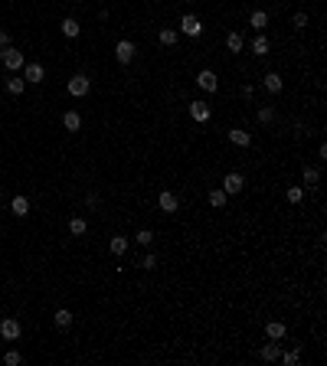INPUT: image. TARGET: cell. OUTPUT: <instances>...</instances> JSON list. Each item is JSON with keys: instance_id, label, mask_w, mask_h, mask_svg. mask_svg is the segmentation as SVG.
<instances>
[{"instance_id": "6da1fadb", "label": "cell", "mask_w": 327, "mask_h": 366, "mask_svg": "<svg viewBox=\"0 0 327 366\" xmlns=\"http://www.w3.org/2000/svg\"><path fill=\"white\" fill-rule=\"evenodd\" d=\"M0 59H3V65H7L10 72L23 69V53H20V49H13V46H3V53H0Z\"/></svg>"}, {"instance_id": "7a4b0ae2", "label": "cell", "mask_w": 327, "mask_h": 366, "mask_svg": "<svg viewBox=\"0 0 327 366\" xmlns=\"http://www.w3.org/2000/svg\"><path fill=\"white\" fill-rule=\"evenodd\" d=\"M65 88H69V95H72V98H82V95H88L92 82H88V76H72Z\"/></svg>"}, {"instance_id": "3957f363", "label": "cell", "mask_w": 327, "mask_h": 366, "mask_svg": "<svg viewBox=\"0 0 327 366\" xmlns=\"http://www.w3.org/2000/svg\"><path fill=\"white\" fill-rule=\"evenodd\" d=\"M134 53H138V49H134V43H131V40H121V43H115V59H118L121 65H128L131 59H134Z\"/></svg>"}, {"instance_id": "277c9868", "label": "cell", "mask_w": 327, "mask_h": 366, "mask_svg": "<svg viewBox=\"0 0 327 366\" xmlns=\"http://www.w3.org/2000/svg\"><path fill=\"white\" fill-rule=\"evenodd\" d=\"M196 85L203 88V92H216V88H219V79H216V72H213V69H203V72L196 76Z\"/></svg>"}, {"instance_id": "5b68a950", "label": "cell", "mask_w": 327, "mask_h": 366, "mask_svg": "<svg viewBox=\"0 0 327 366\" xmlns=\"http://www.w3.org/2000/svg\"><path fill=\"white\" fill-rule=\"evenodd\" d=\"M209 115H213V111H209V105H206V102H190V118H193V121L206 124V121H209Z\"/></svg>"}, {"instance_id": "8992f818", "label": "cell", "mask_w": 327, "mask_h": 366, "mask_svg": "<svg viewBox=\"0 0 327 366\" xmlns=\"http://www.w3.org/2000/svg\"><path fill=\"white\" fill-rule=\"evenodd\" d=\"M242 186H245V180H242V173H226V180H223V193H239Z\"/></svg>"}, {"instance_id": "52a82bcc", "label": "cell", "mask_w": 327, "mask_h": 366, "mask_svg": "<svg viewBox=\"0 0 327 366\" xmlns=\"http://www.w3.org/2000/svg\"><path fill=\"white\" fill-rule=\"evenodd\" d=\"M180 30H184V33H186V36H200V33H203V23L196 20L193 13H186L184 20H180Z\"/></svg>"}, {"instance_id": "ba28073f", "label": "cell", "mask_w": 327, "mask_h": 366, "mask_svg": "<svg viewBox=\"0 0 327 366\" xmlns=\"http://www.w3.org/2000/svg\"><path fill=\"white\" fill-rule=\"evenodd\" d=\"M43 76H46V69H43L40 62L23 65V79H26V82H33V85H36V82H43Z\"/></svg>"}, {"instance_id": "9c48e42d", "label": "cell", "mask_w": 327, "mask_h": 366, "mask_svg": "<svg viewBox=\"0 0 327 366\" xmlns=\"http://www.w3.org/2000/svg\"><path fill=\"white\" fill-rule=\"evenodd\" d=\"M0 334H3V340H17V337H20V321L7 317V321L0 324Z\"/></svg>"}, {"instance_id": "30bf717a", "label": "cell", "mask_w": 327, "mask_h": 366, "mask_svg": "<svg viewBox=\"0 0 327 366\" xmlns=\"http://www.w3.org/2000/svg\"><path fill=\"white\" fill-rule=\"evenodd\" d=\"M229 141H232L236 147H249L252 134H249V131H242V128H232V131H229Z\"/></svg>"}, {"instance_id": "8fae6325", "label": "cell", "mask_w": 327, "mask_h": 366, "mask_svg": "<svg viewBox=\"0 0 327 366\" xmlns=\"http://www.w3.org/2000/svg\"><path fill=\"white\" fill-rule=\"evenodd\" d=\"M157 203H161L164 213H177V193H170V190H164V193L157 196Z\"/></svg>"}, {"instance_id": "7c38bea8", "label": "cell", "mask_w": 327, "mask_h": 366, "mask_svg": "<svg viewBox=\"0 0 327 366\" xmlns=\"http://www.w3.org/2000/svg\"><path fill=\"white\" fill-rule=\"evenodd\" d=\"M10 213L23 219V216L30 213V200H26V196H13V200H10Z\"/></svg>"}, {"instance_id": "4fadbf2b", "label": "cell", "mask_w": 327, "mask_h": 366, "mask_svg": "<svg viewBox=\"0 0 327 366\" xmlns=\"http://www.w3.org/2000/svg\"><path fill=\"white\" fill-rule=\"evenodd\" d=\"M265 334H268V340H282V337L288 334V327H285L282 321H272L268 327H265Z\"/></svg>"}, {"instance_id": "5bb4252c", "label": "cell", "mask_w": 327, "mask_h": 366, "mask_svg": "<svg viewBox=\"0 0 327 366\" xmlns=\"http://www.w3.org/2000/svg\"><path fill=\"white\" fill-rule=\"evenodd\" d=\"M242 46H245L242 33H229V36H226V49H229V53H242Z\"/></svg>"}, {"instance_id": "9a60e30c", "label": "cell", "mask_w": 327, "mask_h": 366, "mask_svg": "<svg viewBox=\"0 0 327 366\" xmlns=\"http://www.w3.org/2000/svg\"><path fill=\"white\" fill-rule=\"evenodd\" d=\"M249 26H255V30H265V26H268V13H265V10H252Z\"/></svg>"}, {"instance_id": "2e32d148", "label": "cell", "mask_w": 327, "mask_h": 366, "mask_svg": "<svg viewBox=\"0 0 327 366\" xmlns=\"http://www.w3.org/2000/svg\"><path fill=\"white\" fill-rule=\"evenodd\" d=\"M85 229H88V223L82 216H72V219H69V232H72V236H85Z\"/></svg>"}, {"instance_id": "e0dca14e", "label": "cell", "mask_w": 327, "mask_h": 366, "mask_svg": "<svg viewBox=\"0 0 327 366\" xmlns=\"http://www.w3.org/2000/svg\"><path fill=\"white\" fill-rule=\"evenodd\" d=\"M108 248H111V255H124V252H128V239L124 236H115L108 242Z\"/></svg>"}, {"instance_id": "ac0fdd59", "label": "cell", "mask_w": 327, "mask_h": 366, "mask_svg": "<svg viewBox=\"0 0 327 366\" xmlns=\"http://www.w3.org/2000/svg\"><path fill=\"white\" fill-rule=\"evenodd\" d=\"M265 88H268L272 95H278V92H282V76H278V72H268V76H265Z\"/></svg>"}, {"instance_id": "d6986e66", "label": "cell", "mask_w": 327, "mask_h": 366, "mask_svg": "<svg viewBox=\"0 0 327 366\" xmlns=\"http://www.w3.org/2000/svg\"><path fill=\"white\" fill-rule=\"evenodd\" d=\"M62 124H65L69 131H79V128H82V118H79V111H65V115H62Z\"/></svg>"}, {"instance_id": "ffe728a7", "label": "cell", "mask_w": 327, "mask_h": 366, "mask_svg": "<svg viewBox=\"0 0 327 366\" xmlns=\"http://www.w3.org/2000/svg\"><path fill=\"white\" fill-rule=\"evenodd\" d=\"M278 353H282V350H278V340H272V344L262 346V360H268V363H272V360H278Z\"/></svg>"}, {"instance_id": "44dd1931", "label": "cell", "mask_w": 327, "mask_h": 366, "mask_svg": "<svg viewBox=\"0 0 327 366\" xmlns=\"http://www.w3.org/2000/svg\"><path fill=\"white\" fill-rule=\"evenodd\" d=\"M62 33L69 36V40H76L79 33H82V26H79V23L72 20V17H69V20H62Z\"/></svg>"}, {"instance_id": "7402d4cb", "label": "cell", "mask_w": 327, "mask_h": 366, "mask_svg": "<svg viewBox=\"0 0 327 366\" xmlns=\"http://www.w3.org/2000/svg\"><path fill=\"white\" fill-rule=\"evenodd\" d=\"M23 88H26V79H7V92L10 95H23Z\"/></svg>"}, {"instance_id": "603a6c76", "label": "cell", "mask_w": 327, "mask_h": 366, "mask_svg": "<svg viewBox=\"0 0 327 366\" xmlns=\"http://www.w3.org/2000/svg\"><path fill=\"white\" fill-rule=\"evenodd\" d=\"M252 53L265 56V53H268V40H265V36H255V40H252Z\"/></svg>"}, {"instance_id": "cb8c5ba5", "label": "cell", "mask_w": 327, "mask_h": 366, "mask_svg": "<svg viewBox=\"0 0 327 366\" xmlns=\"http://www.w3.org/2000/svg\"><path fill=\"white\" fill-rule=\"evenodd\" d=\"M209 206H213V209L226 206V193H223V190H213V193H209Z\"/></svg>"}, {"instance_id": "d4e9b609", "label": "cell", "mask_w": 327, "mask_h": 366, "mask_svg": "<svg viewBox=\"0 0 327 366\" xmlns=\"http://www.w3.org/2000/svg\"><path fill=\"white\" fill-rule=\"evenodd\" d=\"M56 324H59V327H69V324H72V311L59 307V311H56Z\"/></svg>"}, {"instance_id": "484cf974", "label": "cell", "mask_w": 327, "mask_h": 366, "mask_svg": "<svg viewBox=\"0 0 327 366\" xmlns=\"http://www.w3.org/2000/svg\"><path fill=\"white\" fill-rule=\"evenodd\" d=\"M161 43H164V46H174V43H177V30H170V26H167V30H161Z\"/></svg>"}, {"instance_id": "4316f807", "label": "cell", "mask_w": 327, "mask_h": 366, "mask_svg": "<svg viewBox=\"0 0 327 366\" xmlns=\"http://www.w3.org/2000/svg\"><path fill=\"white\" fill-rule=\"evenodd\" d=\"M317 180H321V173H317L314 167H305V183L307 186H317Z\"/></svg>"}, {"instance_id": "83f0119b", "label": "cell", "mask_w": 327, "mask_h": 366, "mask_svg": "<svg viewBox=\"0 0 327 366\" xmlns=\"http://www.w3.org/2000/svg\"><path fill=\"white\" fill-rule=\"evenodd\" d=\"M288 203H301V196H305V190H301V186H291V190H288Z\"/></svg>"}, {"instance_id": "f1b7e54d", "label": "cell", "mask_w": 327, "mask_h": 366, "mask_svg": "<svg viewBox=\"0 0 327 366\" xmlns=\"http://www.w3.org/2000/svg\"><path fill=\"white\" fill-rule=\"evenodd\" d=\"M259 121H262V124H272L275 111H272V108H259Z\"/></svg>"}, {"instance_id": "f546056e", "label": "cell", "mask_w": 327, "mask_h": 366, "mask_svg": "<svg viewBox=\"0 0 327 366\" xmlns=\"http://www.w3.org/2000/svg\"><path fill=\"white\" fill-rule=\"evenodd\" d=\"M134 239H138L141 245H151V242H154V232H151V229H141V232H138Z\"/></svg>"}, {"instance_id": "4dcf8cb0", "label": "cell", "mask_w": 327, "mask_h": 366, "mask_svg": "<svg viewBox=\"0 0 327 366\" xmlns=\"http://www.w3.org/2000/svg\"><path fill=\"white\" fill-rule=\"evenodd\" d=\"M3 363H7V366H20V363H23V356L17 353V350H10V353L3 356Z\"/></svg>"}, {"instance_id": "1f68e13d", "label": "cell", "mask_w": 327, "mask_h": 366, "mask_svg": "<svg viewBox=\"0 0 327 366\" xmlns=\"http://www.w3.org/2000/svg\"><path fill=\"white\" fill-rule=\"evenodd\" d=\"M278 360H282L285 366H298V353H294V350L291 353H278Z\"/></svg>"}, {"instance_id": "d6a6232c", "label": "cell", "mask_w": 327, "mask_h": 366, "mask_svg": "<svg viewBox=\"0 0 327 366\" xmlns=\"http://www.w3.org/2000/svg\"><path fill=\"white\" fill-rule=\"evenodd\" d=\"M294 26H298V30H305V26H307V13H294Z\"/></svg>"}, {"instance_id": "836d02e7", "label": "cell", "mask_w": 327, "mask_h": 366, "mask_svg": "<svg viewBox=\"0 0 327 366\" xmlns=\"http://www.w3.org/2000/svg\"><path fill=\"white\" fill-rule=\"evenodd\" d=\"M154 265H157V259H154V255H144V259H141V268H154Z\"/></svg>"}, {"instance_id": "e575fe53", "label": "cell", "mask_w": 327, "mask_h": 366, "mask_svg": "<svg viewBox=\"0 0 327 366\" xmlns=\"http://www.w3.org/2000/svg\"><path fill=\"white\" fill-rule=\"evenodd\" d=\"M3 46H10V33L7 30H0V49H3Z\"/></svg>"}]
</instances>
